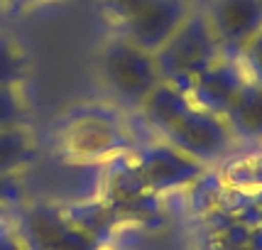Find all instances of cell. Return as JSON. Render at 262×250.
Masks as SVG:
<instances>
[{"mask_svg":"<svg viewBox=\"0 0 262 250\" xmlns=\"http://www.w3.org/2000/svg\"><path fill=\"white\" fill-rule=\"evenodd\" d=\"M96 74L103 89L127 108H140L147 93L162 81L155 54L133 45L123 34L101 45L96 54Z\"/></svg>","mask_w":262,"mask_h":250,"instance_id":"7a4b0ae2","label":"cell"},{"mask_svg":"<svg viewBox=\"0 0 262 250\" xmlns=\"http://www.w3.org/2000/svg\"><path fill=\"white\" fill-rule=\"evenodd\" d=\"M223 120L228 123L235 142H262V86L245 81Z\"/></svg>","mask_w":262,"mask_h":250,"instance_id":"30bf717a","label":"cell"},{"mask_svg":"<svg viewBox=\"0 0 262 250\" xmlns=\"http://www.w3.org/2000/svg\"><path fill=\"white\" fill-rule=\"evenodd\" d=\"M235 59H238L245 79L252 81V84H257V86H262V30L255 32L245 45L240 47Z\"/></svg>","mask_w":262,"mask_h":250,"instance_id":"5bb4252c","label":"cell"},{"mask_svg":"<svg viewBox=\"0 0 262 250\" xmlns=\"http://www.w3.org/2000/svg\"><path fill=\"white\" fill-rule=\"evenodd\" d=\"M204 15L226 54H238L262 30V0H208Z\"/></svg>","mask_w":262,"mask_h":250,"instance_id":"52a82bcc","label":"cell"},{"mask_svg":"<svg viewBox=\"0 0 262 250\" xmlns=\"http://www.w3.org/2000/svg\"><path fill=\"white\" fill-rule=\"evenodd\" d=\"M30 106L20 84H0V130L12 125H27Z\"/></svg>","mask_w":262,"mask_h":250,"instance_id":"4fadbf2b","label":"cell"},{"mask_svg":"<svg viewBox=\"0 0 262 250\" xmlns=\"http://www.w3.org/2000/svg\"><path fill=\"white\" fill-rule=\"evenodd\" d=\"M37 157V140L30 125H12L0 130V177L30 167Z\"/></svg>","mask_w":262,"mask_h":250,"instance_id":"8fae6325","label":"cell"},{"mask_svg":"<svg viewBox=\"0 0 262 250\" xmlns=\"http://www.w3.org/2000/svg\"><path fill=\"white\" fill-rule=\"evenodd\" d=\"M223 57V47L206 20L204 10H191L182 27L155 52L162 81L189 96L194 79Z\"/></svg>","mask_w":262,"mask_h":250,"instance_id":"3957f363","label":"cell"},{"mask_svg":"<svg viewBox=\"0 0 262 250\" xmlns=\"http://www.w3.org/2000/svg\"><path fill=\"white\" fill-rule=\"evenodd\" d=\"M25 250H98V243L81 223L69 221L49 206L27 209L20 223Z\"/></svg>","mask_w":262,"mask_h":250,"instance_id":"277c9868","label":"cell"},{"mask_svg":"<svg viewBox=\"0 0 262 250\" xmlns=\"http://www.w3.org/2000/svg\"><path fill=\"white\" fill-rule=\"evenodd\" d=\"M137 111L160 140L201 164H213L235 148V137L223 115L199 108L186 93L167 81H160Z\"/></svg>","mask_w":262,"mask_h":250,"instance_id":"6da1fadb","label":"cell"},{"mask_svg":"<svg viewBox=\"0 0 262 250\" xmlns=\"http://www.w3.org/2000/svg\"><path fill=\"white\" fill-rule=\"evenodd\" d=\"M123 142L120 125L98 113L81 115L76 123L67 130V148L79 157H103L111 155Z\"/></svg>","mask_w":262,"mask_h":250,"instance_id":"9c48e42d","label":"cell"},{"mask_svg":"<svg viewBox=\"0 0 262 250\" xmlns=\"http://www.w3.org/2000/svg\"><path fill=\"white\" fill-rule=\"evenodd\" d=\"M245 74L240 69L235 54H226L216 59L211 67L201 71L191 84L189 98L213 115H226V111L230 108L233 98L238 96V91L245 86Z\"/></svg>","mask_w":262,"mask_h":250,"instance_id":"ba28073f","label":"cell"},{"mask_svg":"<svg viewBox=\"0 0 262 250\" xmlns=\"http://www.w3.org/2000/svg\"><path fill=\"white\" fill-rule=\"evenodd\" d=\"M147 3L149 0H101L103 12H105L118 27L123 23H127L137 10H142Z\"/></svg>","mask_w":262,"mask_h":250,"instance_id":"9a60e30c","label":"cell"},{"mask_svg":"<svg viewBox=\"0 0 262 250\" xmlns=\"http://www.w3.org/2000/svg\"><path fill=\"white\" fill-rule=\"evenodd\" d=\"M135 170L145 186L155 192H174L189 184H196L206 172V164L171 148L169 142L157 140L140 150Z\"/></svg>","mask_w":262,"mask_h":250,"instance_id":"5b68a950","label":"cell"},{"mask_svg":"<svg viewBox=\"0 0 262 250\" xmlns=\"http://www.w3.org/2000/svg\"><path fill=\"white\" fill-rule=\"evenodd\" d=\"M189 12L191 8L186 0H149L142 10H137L127 23L120 25V34L155 54L182 27Z\"/></svg>","mask_w":262,"mask_h":250,"instance_id":"8992f818","label":"cell"},{"mask_svg":"<svg viewBox=\"0 0 262 250\" xmlns=\"http://www.w3.org/2000/svg\"><path fill=\"white\" fill-rule=\"evenodd\" d=\"M30 69V57L20 42L0 34V84H23Z\"/></svg>","mask_w":262,"mask_h":250,"instance_id":"7c38bea8","label":"cell"}]
</instances>
